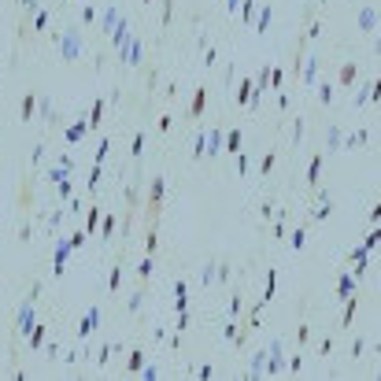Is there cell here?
Returning a JSON list of instances; mask_svg holds the SVG:
<instances>
[{
  "mask_svg": "<svg viewBox=\"0 0 381 381\" xmlns=\"http://www.w3.org/2000/svg\"><path fill=\"white\" fill-rule=\"evenodd\" d=\"M266 26H270V4L259 12V30H266Z\"/></svg>",
  "mask_w": 381,
  "mask_h": 381,
  "instance_id": "25",
  "label": "cell"
},
{
  "mask_svg": "<svg viewBox=\"0 0 381 381\" xmlns=\"http://www.w3.org/2000/svg\"><path fill=\"white\" fill-rule=\"evenodd\" d=\"M126 370H130V374H141V370H145V351H141V348H133V351H130Z\"/></svg>",
  "mask_w": 381,
  "mask_h": 381,
  "instance_id": "10",
  "label": "cell"
},
{
  "mask_svg": "<svg viewBox=\"0 0 381 381\" xmlns=\"http://www.w3.org/2000/svg\"><path fill=\"white\" fill-rule=\"evenodd\" d=\"M141 148H145V133H137V137H133V156H141Z\"/></svg>",
  "mask_w": 381,
  "mask_h": 381,
  "instance_id": "33",
  "label": "cell"
},
{
  "mask_svg": "<svg viewBox=\"0 0 381 381\" xmlns=\"http://www.w3.org/2000/svg\"><path fill=\"white\" fill-rule=\"evenodd\" d=\"M34 111H37V97H34V93H26L23 104H19V122H30Z\"/></svg>",
  "mask_w": 381,
  "mask_h": 381,
  "instance_id": "5",
  "label": "cell"
},
{
  "mask_svg": "<svg viewBox=\"0 0 381 381\" xmlns=\"http://www.w3.org/2000/svg\"><path fill=\"white\" fill-rule=\"evenodd\" d=\"M74 56H78V37L67 34V41H63V60H74Z\"/></svg>",
  "mask_w": 381,
  "mask_h": 381,
  "instance_id": "13",
  "label": "cell"
},
{
  "mask_svg": "<svg viewBox=\"0 0 381 381\" xmlns=\"http://www.w3.org/2000/svg\"><path fill=\"white\" fill-rule=\"evenodd\" d=\"M85 130H89V122H78V126H71V130H67V141H78Z\"/></svg>",
  "mask_w": 381,
  "mask_h": 381,
  "instance_id": "21",
  "label": "cell"
},
{
  "mask_svg": "<svg viewBox=\"0 0 381 381\" xmlns=\"http://www.w3.org/2000/svg\"><path fill=\"white\" fill-rule=\"evenodd\" d=\"M252 15H255V0H244V23H252Z\"/></svg>",
  "mask_w": 381,
  "mask_h": 381,
  "instance_id": "28",
  "label": "cell"
},
{
  "mask_svg": "<svg viewBox=\"0 0 381 381\" xmlns=\"http://www.w3.org/2000/svg\"><path fill=\"white\" fill-rule=\"evenodd\" d=\"M289 244H292V248L300 252V248H303V230H296V233H292V241H289Z\"/></svg>",
  "mask_w": 381,
  "mask_h": 381,
  "instance_id": "32",
  "label": "cell"
},
{
  "mask_svg": "<svg viewBox=\"0 0 381 381\" xmlns=\"http://www.w3.org/2000/svg\"><path fill=\"white\" fill-rule=\"evenodd\" d=\"M30 207H34V182H30V174H23L19 193H15V211H19V218L30 215Z\"/></svg>",
  "mask_w": 381,
  "mask_h": 381,
  "instance_id": "2",
  "label": "cell"
},
{
  "mask_svg": "<svg viewBox=\"0 0 381 381\" xmlns=\"http://www.w3.org/2000/svg\"><path fill=\"white\" fill-rule=\"evenodd\" d=\"M374 23H377V15H374V8H370V12L363 15V26H366V30H374Z\"/></svg>",
  "mask_w": 381,
  "mask_h": 381,
  "instance_id": "29",
  "label": "cell"
},
{
  "mask_svg": "<svg viewBox=\"0 0 381 381\" xmlns=\"http://www.w3.org/2000/svg\"><path fill=\"white\" fill-rule=\"evenodd\" d=\"M67 244H71V252H74V248H82V244H85V230H78V233H74Z\"/></svg>",
  "mask_w": 381,
  "mask_h": 381,
  "instance_id": "24",
  "label": "cell"
},
{
  "mask_svg": "<svg viewBox=\"0 0 381 381\" xmlns=\"http://www.w3.org/2000/svg\"><path fill=\"white\" fill-rule=\"evenodd\" d=\"M204 108H207V89L200 85V89L193 93V104H189V115H193V119H200V115H204Z\"/></svg>",
  "mask_w": 381,
  "mask_h": 381,
  "instance_id": "4",
  "label": "cell"
},
{
  "mask_svg": "<svg viewBox=\"0 0 381 381\" xmlns=\"http://www.w3.org/2000/svg\"><path fill=\"white\" fill-rule=\"evenodd\" d=\"M318 100H322V104L333 100V89H329V85H322V89H318Z\"/></svg>",
  "mask_w": 381,
  "mask_h": 381,
  "instance_id": "31",
  "label": "cell"
},
{
  "mask_svg": "<svg viewBox=\"0 0 381 381\" xmlns=\"http://www.w3.org/2000/svg\"><path fill=\"white\" fill-rule=\"evenodd\" d=\"M111 230H115V215H108V218H104V226H100V237H111Z\"/></svg>",
  "mask_w": 381,
  "mask_h": 381,
  "instance_id": "23",
  "label": "cell"
},
{
  "mask_svg": "<svg viewBox=\"0 0 381 381\" xmlns=\"http://www.w3.org/2000/svg\"><path fill=\"white\" fill-rule=\"evenodd\" d=\"M274 163H278V156H274V152H266V156H263V163H259V170H263V174H270Z\"/></svg>",
  "mask_w": 381,
  "mask_h": 381,
  "instance_id": "20",
  "label": "cell"
},
{
  "mask_svg": "<svg viewBox=\"0 0 381 381\" xmlns=\"http://www.w3.org/2000/svg\"><path fill=\"white\" fill-rule=\"evenodd\" d=\"M218 148H222V130H215V133H211V156H215Z\"/></svg>",
  "mask_w": 381,
  "mask_h": 381,
  "instance_id": "26",
  "label": "cell"
},
{
  "mask_svg": "<svg viewBox=\"0 0 381 381\" xmlns=\"http://www.w3.org/2000/svg\"><path fill=\"white\" fill-rule=\"evenodd\" d=\"M45 344V326H34L30 329V348H41Z\"/></svg>",
  "mask_w": 381,
  "mask_h": 381,
  "instance_id": "17",
  "label": "cell"
},
{
  "mask_svg": "<svg viewBox=\"0 0 381 381\" xmlns=\"http://www.w3.org/2000/svg\"><path fill=\"white\" fill-rule=\"evenodd\" d=\"M145 4H152V0H145Z\"/></svg>",
  "mask_w": 381,
  "mask_h": 381,
  "instance_id": "37",
  "label": "cell"
},
{
  "mask_svg": "<svg viewBox=\"0 0 381 381\" xmlns=\"http://www.w3.org/2000/svg\"><path fill=\"white\" fill-rule=\"evenodd\" d=\"M322 159H326V152H318V156L311 159V167H307V185H311V189H318V174H322Z\"/></svg>",
  "mask_w": 381,
  "mask_h": 381,
  "instance_id": "6",
  "label": "cell"
},
{
  "mask_svg": "<svg viewBox=\"0 0 381 381\" xmlns=\"http://www.w3.org/2000/svg\"><path fill=\"white\" fill-rule=\"evenodd\" d=\"M45 26H49V12H37L34 15V34H41Z\"/></svg>",
  "mask_w": 381,
  "mask_h": 381,
  "instance_id": "19",
  "label": "cell"
},
{
  "mask_svg": "<svg viewBox=\"0 0 381 381\" xmlns=\"http://www.w3.org/2000/svg\"><path fill=\"white\" fill-rule=\"evenodd\" d=\"M226 8H230V12H233V8H237V0H226Z\"/></svg>",
  "mask_w": 381,
  "mask_h": 381,
  "instance_id": "36",
  "label": "cell"
},
{
  "mask_svg": "<svg viewBox=\"0 0 381 381\" xmlns=\"http://www.w3.org/2000/svg\"><path fill=\"white\" fill-rule=\"evenodd\" d=\"M97 182H100V163L89 170V189H97Z\"/></svg>",
  "mask_w": 381,
  "mask_h": 381,
  "instance_id": "30",
  "label": "cell"
},
{
  "mask_svg": "<svg viewBox=\"0 0 381 381\" xmlns=\"http://www.w3.org/2000/svg\"><path fill=\"white\" fill-rule=\"evenodd\" d=\"M170 122H174V119H170V115H159V122H156V130H159V133H167V130H170Z\"/></svg>",
  "mask_w": 381,
  "mask_h": 381,
  "instance_id": "27",
  "label": "cell"
},
{
  "mask_svg": "<svg viewBox=\"0 0 381 381\" xmlns=\"http://www.w3.org/2000/svg\"><path fill=\"white\" fill-rule=\"evenodd\" d=\"M163 178H152L148 182V196H145V226H159V215H163Z\"/></svg>",
  "mask_w": 381,
  "mask_h": 381,
  "instance_id": "1",
  "label": "cell"
},
{
  "mask_svg": "<svg viewBox=\"0 0 381 381\" xmlns=\"http://www.w3.org/2000/svg\"><path fill=\"white\" fill-rule=\"evenodd\" d=\"M374 244H377V230H374V233H370L366 241H363V252H370V248H374Z\"/></svg>",
  "mask_w": 381,
  "mask_h": 381,
  "instance_id": "35",
  "label": "cell"
},
{
  "mask_svg": "<svg viewBox=\"0 0 381 381\" xmlns=\"http://www.w3.org/2000/svg\"><path fill=\"white\" fill-rule=\"evenodd\" d=\"M148 278H152V255H145V259H141V266H137V281L145 285Z\"/></svg>",
  "mask_w": 381,
  "mask_h": 381,
  "instance_id": "14",
  "label": "cell"
},
{
  "mask_svg": "<svg viewBox=\"0 0 381 381\" xmlns=\"http://www.w3.org/2000/svg\"><path fill=\"white\" fill-rule=\"evenodd\" d=\"M100 115H104V100L93 104V111H89V130H97V126H100Z\"/></svg>",
  "mask_w": 381,
  "mask_h": 381,
  "instance_id": "16",
  "label": "cell"
},
{
  "mask_svg": "<svg viewBox=\"0 0 381 381\" xmlns=\"http://www.w3.org/2000/svg\"><path fill=\"white\" fill-rule=\"evenodd\" d=\"M329 211H333V204H329V200H326V204H322V207H318V211H315V218H329Z\"/></svg>",
  "mask_w": 381,
  "mask_h": 381,
  "instance_id": "34",
  "label": "cell"
},
{
  "mask_svg": "<svg viewBox=\"0 0 381 381\" xmlns=\"http://www.w3.org/2000/svg\"><path fill=\"white\" fill-rule=\"evenodd\" d=\"M237 148H241V130H230V133H226V152L237 156Z\"/></svg>",
  "mask_w": 381,
  "mask_h": 381,
  "instance_id": "15",
  "label": "cell"
},
{
  "mask_svg": "<svg viewBox=\"0 0 381 381\" xmlns=\"http://www.w3.org/2000/svg\"><path fill=\"white\" fill-rule=\"evenodd\" d=\"M351 292H355V278H351V274H340V281H337V296H340V300H348Z\"/></svg>",
  "mask_w": 381,
  "mask_h": 381,
  "instance_id": "7",
  "label": "cell"
},
{
  "mask_svg": "<svg viewBox=\"0 0 381 381\" xmlns=\"http://www.w3.org/2000/svg\"><path fill=\"white\" fill-rule=\"evenodd\" d=\"M97 222H100V207H89V215H85V222H82L85 237H93V233H97Z\"/></svg>",
  "mask_w": 381,
  "mask_h": 381,
  "instance_id": "9",
  "label": "cell"
},
{
  "mask_svg": "<svg viewBox=\"0 0 381 381\" xmlns=\"http://www.w3.org/2000/svg\"><path fill=\"white\" fill-rule=\"evenodd\" d=\"M67 255H71V244H60V248H56V255H52V266H56V274H63V263H67Z\"/></svg>",
  "mask_w": 381,
  "mask_h": 381,
  "instance_id": "11",
  "label": "cell"
},
{
  "mask_svg": "<svg viewBox=\"0 0 381 381\" xmlns=\"http://www.w3.org/2000/svg\"><path fill=\"white\" fill-rule=\"evenodd\" d=\"M119 281H122V266L115 263V270H111V278H108V292H115V289H119Z\"/></svg>",
  "mask_w": 381,
  "mask_h": 381,
  "instance_id": "18",
  "label": "cell"
},
{
  "mask_svg": "<svg viewBox=\"0 0 381 381\" xmlns=\"http://www.w3.org/2000/svg\"><path fill=\"white\" fill-rule=\"evenodd\" d=\"M19 12H23V19L34 15V12H37V0H19Z\"/></svg>",
  "mask_w": 381,
  "mask_h": 381,
  "instance_id": "22",
  "label": "cell"
},
{
  "mask_svg": "<svg viewBox=\"0 0 381 381\" xmlns=\"http://www.w3.org/2000/svg\"><path fill=\"white\" fill-rule=\"evenodd\" d=\"M97 326H100V311H97V307H89V311L82 315V322H78V337L85 340V337H89V333L97 329Z\"/></svg>",
  "mask_w": 381,
  "mask_h": 381,
  "instance_id": "3",
  "label": "cell"
},
{
  "mask_svg": "<svg viewBox=\"0 0 381 381\" xmlns=\"http://www.w3.org/2000/svg\"><path fill=\"white\" fill-rule=\"evenodd\" d=\"M355 307H359V296L351 292V296L344 300V315H340V326H351V318H355Z\"/></svg>",
  "mask_w": 381,
  "mask_h": 381,
  "instance_id": "8",
  "label": "cell"
},
{
  "mask_svg": "<svg viewBox=\"0 0 381 381\" xmlns=\"http://www.w3.org/2000/svg\"><path fill=\"white\" fill-rule=\"evenodd\" d=\"M355 78H359V63H344L340 67V85H351Z\"/></svg>",
  "mask_w": 381,
  "mask_h": 381,
  "instance_id": "12",
  "label": "cell"
}]
</instances>
